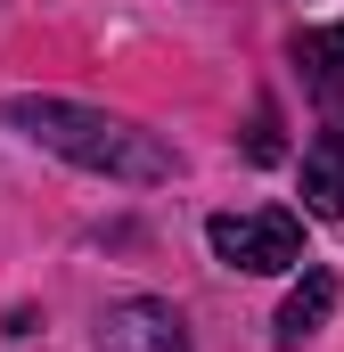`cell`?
<instances>
[{
    "label": "cell",
    "instance_id": "obj_1",
    "mask_svg": "<svg viewBox=\"0 0 344 352\" xmlns=\"http://www.w3.org/2000/svg\"><path fill=\"white\" fill-rule=\"evenodd\" d=\"M0 115H8L33 148L66 156V164H83V173L131 180V188L172 180V148H164V140H148V131H131L123 115H98V107H74V98H33V90H17Z\"/></svg>",
    "mask_w": 344,
    "mask_h": 352
},
{
    "label": "cell",
    "instance_id": "obj_3",
    "mask_svg": "<svg viewBox=\"0 0 344 352\" xmlns=\"http://www.w3.org/2000/svg\"><path fill=\"white\" fill-rule=\"evenodd\" d=\"M98 352H189V328L156 295H123L98 311Z\"/></svg>",
    "mask_w": 344,
    "mask_h": 352
},
{
    "label": "cell",
    "instance_id": "obj_6",
    "mask_svg": "<svg viewBox=\"0 0 344 352\" xmlns=\"http://www.w3.org/2000/svg\"><path fill=\"white\" fill-rule=\"evenodd\" d=\"M295 66H312V74H344V25L303 33V41H295Z\"/></svg>",
    "mask_w": 344,
    "mask_h": 352
},
{
    "label": "cell",
    "instance_id": "obj_2",
    "mask_svg": "<svg viewBox=\"0 0 344 352\" xmlns=\"http://www.w3.org/2000/svg\"><path fill=\"white\" fill-rule=\"evenodd\" d=\"M213 254L230 270H295L303 263V221L295 213H279V205H262V213H213Z\"/></svg>",
    "mask_w": 344,
    "mask_h": 352
},
{
    "label": "cell",
    "instance_id": "obj_5",
    "mask_svg": "<svg viewBox=\"0 0 344 352\" xmlns=\"http://www.w3.org/2000/svg\"><path fill=\"white\" fill-rule=\"evenodd\" d=\"M328 311H336V270L312 263L303 278H295V295L279 303V336H287V344H303L312 328H328Z\"/></svg>",
    "mask_w": 344,
    "mask_h": 352
},
{
    "label": "cell",
    "instance_id": "obj_4",
    "mask_svg": "<svg viewBox=\"0 0 344 352\" xmlns=\"http://www.w3.org/2000/svg\"><path fill=\"white\" fill-rule=\"evenodd\" d=\"M303 205L320 221H344V131H320L303 156Z\"/></svg>",
    "mask_w": 344,
    "mask_h": 352
}]
</instances>
